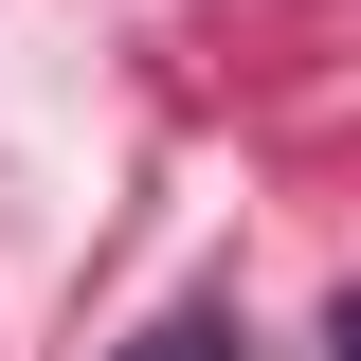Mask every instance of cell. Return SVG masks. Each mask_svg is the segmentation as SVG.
Segmentation results:
<instances>
[{"label":"cell","mask_w":361,"mask_h":361,"mask_svg":"<svg viewBox=\"0 0 361 361\" xmlns=\"http://www.w3.org/2000/svg\"><path fill=\"white\" fill-rule=\"evenodd\" d=\"M109 361H235V307H163V325H127Z\"/></svg>","instance_id":"obj_1"},{"label":"cell","mask_w":361,"mask_h":361,"mask_svg":"<svg viewBox=\"0 0 361 361\" xmlns=\"http://www.w3.org/2000/svg\"><path fill=\"white\" fill-rule=\"evenodd\" d=\"M325 343H343V361H361V289H343V307H325Z\"/></svg>","instance_id":"obj_2"}]
</instances>
